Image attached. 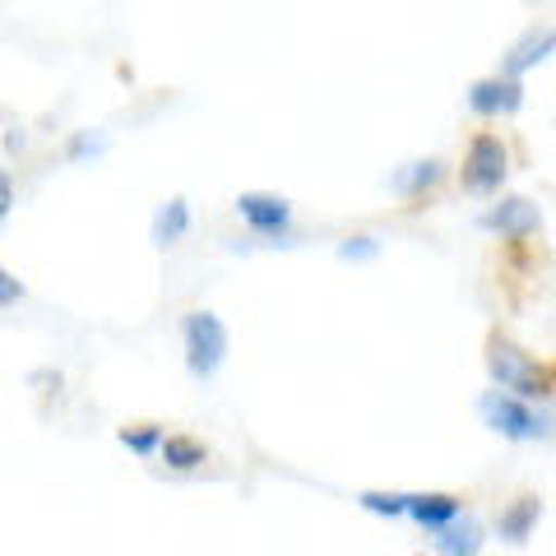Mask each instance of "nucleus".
<instances>
[{
  "label": "nucleus",
  "mask_w": 556,
  "mask_h": 556,
  "mask_svg": "<svg viewBox=\"0 0 556 556\" xmlns=\"http://www.w3.org/2000/svg\"><path fill=\"white\" fill-rule=\"evenodd\" d=\"M181 348H186V371L195 380H208L228 362V325L214 311H190L181 320Z\"/></svg>",
  "instance_id": "obj_3"
},
{
  "label": "nucleus",
  "mask_w": 556,
  "mask_h": 556,
  "mask_svg": "<svg viewBox=\"0 0 556 556\" xmlns=\"http://www.w3.org/2000/svg\"><path fill=\"white\" fill-rule=\"evenodd\" d=\"M108 144H102V135L93 130H79V135H70V144H65V159H93V153H102Z\"/></svg>",
  "instance_id": "obj_17"
},
{
  "label": "nucleus",
  "mask_w": 556,
  "mask_h": 556,
  "mask_svg": "<svg viewBox=\"0 0 556 556\" xmlns=\"http://www.w3.org/2000/svg\"><path fill=\"white\" fill-rule=\"evenodd\" d=\"M552 51H556V28H529L525 38L510 47V56H506V65H501V75H506V79H519L525 70L543 65Z\"/></svg>",
  "instance_id": "obj_10"
},
{
  "label": "nucleus",
  "mask_w": 556,
  "mask_h": 556,
  "mask_svg": "<svg viewBox=\"0 0 556 556\" xmlns=\"http://www.w3.org/2000/svg\"><path fill=\"white\" fill-rule=\"evenodd\" d=\"M468 108L478 116H510L525 108V84L506 75H486L478 84H468Z\"/></svg>",
  "instance_id": "obj_7"
},
{
  "label": "nucleus",
  "mask_w": 556,
  "mask_h": 556,
  "mask_svg": "<svg viewBox=\"0 0 556 556\" xmlns=\"http://www.w3.org/2000/svg\"><path fill=\"white\" fill-rule=\"evenodd\" d=\"M486 371H492L496 390L510 399H552L556 394V367L538 362L533 353H525L506 329H492L486 334Z\"/></svg>",
  "instance_id": "obj_1"
},
{
  "label": "nucleus",
  "mask_w": 556,
  "mask_h": 556,
  "mask_svg": "<svg viewBox=\"0 0 556 556\" xmlns=\"http://www.w3.org/2000/svg\"><path fill=\"white\" fill-rule=\"evenodd\" d=\"M431 543H437L441 556H478L482 552V525L478 519H468V515H459L455 525H445Z\"/></svg>",
  "instance_id": "obj_11"
},
{
  "label": "nucleus",
  "mask_w": 556,
  "mask_h": 556,
  "mask_svg": "<svg viewBox=\"0 0 556 556\" xmlns=\"http://www.w3.org/2000/svg\"><path fill=\"white\" fill-rule=\"evenodd\" d=\"M237 214L247 218L251 232L278 237V232H288V223H292V204L283 195H269V190H247V195H237Z\"/></svg>",
  "instance_id": "obj_5"
},
{
  "label": "nucleus",
  "mask_w": 556,
  "mask_h": 556,
  "mask_svg": "<svg viewBox=\"0 0 556 556\" xmlns=\"http://www.w3.org/2000/svg\"><path fill=\"white\" fill-rule=\"evenodd\" d=\"M357 506L371 510V515H386V519H404L408 515V492H362Z\"/></svg>",
  "instance_id": "obj_16"
},
{
  "label": "nucleus",
  "mask_w": 556,
  "mask_h": 556,
  "mask_svg": "<svg viewBox=\"0 0 556 556\" xmlns=\"http://www.w3.org/2000/svg\"><path fill=\"white\" fill-rule=\"evenodd\" d=\"M190 232V204L181 195H172L159 214H153V247H177V241Z\"/></svg>",
  "instance_id": "obj_12"
},
{
  "label": "nucleus",
  "mask_w": 556,
  "mask_h": 556,
  "mask_svg": "<svg viewBox=\"0 0 556 556\" xmlns=\"http://www.w3.org/2000/svg\"><path fill=\"white\" fill-rule=\"evenodd\" d=\"M538 223H543V218H538V204L525 200V195H506L496 208H486V214H482V228L501 232L510 247H515V241H529L538 232Z\"/></svg>",
  "instance_id": "obj_6"
},
{
  "label": "nucleus",
  "mask_w": 556,
  "mask_h": 556,
  "mask_svg": "<svg viewBox=\"0 0 556 556\" xmlns=\"http://www.w3.org/2000/svg\"><path fill=\"white\" fill-rule=\"evenodd\" d=\"M159 455H163L167 468H177V473H190V468H200V464L208 459V450H204V441L186 437V431H172V437H163Z\"/></svg>",
  "instance_id": "obj_13"
},
{
  "label": "nucleus",
  "mask_w": 556,
  "mask_h": 556,
  "mask_svg": "<svg viewBox=\"0 0 556 556\" xmlns=\"http://www.w3.org/2000/svg\"><path fill=\"white\" fill-rule=\"evenodd\" d=\"M14 302H24V283L5 269V260H0V306H14Z\"/></svg>",
  "instance_id": "obj_18"
},
{
  "label": "nucleus",
  "mask_w": 556,
  "mask_h": 556,
  "mask_svg": "<svg viewBox=\"0 0 556 556\" xmlns=\"http://www.w3.org/2000/svg\"><path fill=\"white\" fill-rule=\"evenodd\" d=\"M339 255H343V260H353V255H357V260H362V255H376V241H371V237H348L343 247H339Z\"/></svg>",
  "instance_id": "obj_19"
},
{
  "label": "nucleus",
  "mask_w": 556,
  "mask_h": 556,
  "mask_svg": "<svg viewBox=\"0 0 556 556\" xmlns=\"http://www.w3.org/2000/svg\"><path fill=\"white\" fill-rule=\"evenodd\" d=\"M441 181V163L437 159H422V163H408L404 172L394 177V190L399 195H422V190H431Z\"/></svg>",
  "instance_id": "obj_14"
},
{
  "label": "nucleus",
  "mask_w": 556,
  "mask_h": 556,
  "mask_svg": "<svg viewBox=\"0 0 556 556\" xmlns=\"http://www.w3.org/2000/svg\"><path fill=\"white\" fill-rule=\"evenodd\" d=\"M510 172V149L506 139L492 135V130H478L473 139H468V153H464V167H459V186L468 190V195H496L501 181H506Z\"/></svg>",
  "instance_id": "obj_4"
},
{
  "label": "nucleus",
  "mask_w": 556,
  "mask_h": 556,
  "mask_svg": "<svg viewBox=\"0 0 556 556\" xmlns=\"http://www.w3.org/2000/svg\"><path fill=\"white\" fill-rule=\"evenodd\" d=\"M538 519H543V496H533V492L515 496L510 506L496 515V533H501V543H510V547L529 543V533L538 529Z\"/></svg>",
  "instance_id": "obj_9"
},
{
  "label": "nucleus",
  "mask_w": 556,
  "mask_h": 556,
  "mask_svg": "<svg viewBox=\"0 0 556 556\" xmlns=\"http://www.w3.org/2000/svg\"><path fill=\"white\" fill-rule=\"evenodd\" d=\"M116 441L135 450V455H159V445H163V427L159 422H139V427H121L116 431Z\"/></svg>",
  "instance_id": "obj_15"
},
{
  "label": "nucleus",
  "mask_w": 556,
  "mask_h": 556,
  "mask_svg": "<svg viewBox=\"0 0 556 556\" xmlns=\"http://www.w3.org/2000/svg\"><path fill=\"white\" fill-rule=\"evenodd\" d=\"M10 208H14V177L0 167V218H10Z\"/></svg>",
  "instance_id": "obj_20"
},
{
  "label": "nucleus",
  "mask_w": 556,
  "mask_h": 556,
  "mask_svg": "<svg viewBox=\"0 0 556 556\" xmlns=\"http://www.w3.org/2000/svg\"><path fill=\"white\" fill-rule=\"evenodd\" d=\"M478 413H482V422L492 427L496 437H506V441H547L552 437V417L547 413H538L533 404H525V399H510L501 390H486L478 399Z\"/></svg>",
  "instance_id": "obj_2"
},
{
  "label": "nucleus",
  "mask_w": 556,
  "mask_h": 556,
  "mask_svg": "<svg viewBox=\"0 0 556 556\" xmlns=\"http://www.w3.org/2000/svg\"><path fill=\"white\" fill-rule=\"evenodd\" d=\"M464 515V501L455 492H413L408 496V519L422 525L427 533H441L445 525H455Z\"/></svg>",
  "instance_id": "obj_8"
}]
</instances>
